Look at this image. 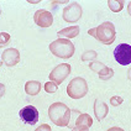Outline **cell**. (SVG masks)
I'll return each instance as SVG.
<instances>
[{
	"mask_svg": "<svg viewBox=\"0 0 131 131\" xmlns=\"http://www.w3.org/2000/svg\"><path fill=\"white\" fill-rule=\"evenodd\" d=\"M1 64H3V62H0V67H1Z\"/></svg>",
	"mask_w": 131,
	"mask_h": 131,
	"instance_id": "obj_28",
	"label": "cell"
},
{
	"mask_svg": "<svg viewBox=\"0 0 131 131\" xmlns=\"http://www.w3.org/2000/svg\"><path fill=\"white\" fill-rule=\"evenodd\" d=\"M127 77H129V79L131 80V68L129 69V72H127Z\"/></svg>",
	"mask_w": 131,
	"mask_h": 131,
	"instance_id": "obj_27",
	"label": "cell"
},
{
	"mask_svg": "<svg viewBox=\"0 0 131 131\" xmlns=\"http://www.w3.org/2000/svg\"><path fill=\"white\" fill-rule=\"evenodd\" d=\"M45 90H46V93H50V94H53V93H56L57 90H58V85L56 84V83H53V82H47V83H45Z\"/></svg>",
	"mask_w": 131,
	"mask_h": 131,
	"instance_id": "obj_17",
	"label": "cell"
},
{
	"mask_svg": "<svg viewBox=\"0 0 131 131\" xmlns=\"http://www.w3.org/2000/svg\"><path fill=\"white\" fill-rule=\"evenodd\" d=\"M41 90V83L38 80H29L25 84V92L29 95H37Z\"/></svg>",
	"mask_w": 131,
	"mask_h": 131,
	"instance_id": "obj_14",
	"label": "cell"
},
{
	"mask_svg": "<svg viewBox=\"0 0 131 131\" xmlns=\"http://www.w3.org/2000/svg\"><path fill=\"white\" fill-rule=\"evenodd\" d=\"M114 58L119 64L127 66L131 63V46L127 43H120L114 50Z\"/></svg>",
	"mask_w": 131,
	"mask_h": 131,
	"instance_id": "obj_6",
	"label": "cell"
},
{
	"mask_svg": "<svg viewBox=\"0 0 131 131\" xmlns=\"http://www.w3.org/2000/svg\"><path fill=\"white\" fill-rule=\"evenodd\" d=\"M19 115H20V119L26 124L35 125L38 121V110L34 105H26L25 108H22Z\"/></svg>",
	"mask_w": 131,
	"mask_h": 131,
	"instance_id": "obj_9",
	"label": "cell"
},
{
	"mask_svg": "<svg viewBox=\"0 0 131 131\" xmlns=\"http://www.w3.org/2000/svg\"><path fill=\"white\" fill-rule=\"evenodd\" d=\"M88 93V83L82 77L73 78L67 85V94L72 99H82Z\"/></svg>",
	"mask_w": 131,
	"mask_h": 131,
	"instance_id": "obj_3",
	"label": "cell"
},
{
	"mask_svg": "<svg viewBox=\"0 0 131 131\" xmlns=\"http://www.w3.org/2000/svg\"><path fill=\"white\" fill-rule=\"evenodd\" d=\"M35 131H52V130H51V126H50V125L42 124V125H40Z\"/></svg>",
	"mask_w": 131,
	"mask_h": 131,
	"instance_id": "obj_22",
	"label": "cell"
},
{
	"mask_svg": "<svg viewBox=\"0 0 131 131\" xmlns=\"http://www.w3.org/2000/svg\"><path fill=\"white\" fill-rule=\"evenodd\" d=\"M124 103V99L121 98V96H111L110 98V104L111 105H114V106H119V105H121Z\"/></svg>",
	"mask_w": 131,
	"mask_h": 131,
	"instance_id": "obj_20",
	"label": "cell"
},
{
	"mask_svg": "<svg viewBox=\"0 0 131 131\" xmlns=\"http://www.w3.org/2000/svg\"><path fill=\"white\" fill-rule=\"evenodd\" d=\"M34 21L40 27H50L53 24V15L47 10L40 9L34 15Z\"/></svg>",
	"mask_w": 131,
	"mask_h": 131,
	"instance_id": "obj_10",
	"label": "cell"
},
{
	"mask_svg": "<svg viewBox=\"0 0 131 131\" xmlns=\"http://www.w3.org/2000/svg\"><path fill=\"white\" fill-rule=\"evenodd\" d=\"M50 51L59 58H71L74 54V45L67 38H58L50 43Z\"/></svg>",
	"mask_w": 131,
	"mask_h": 131,
	"instance_id": "obj_2",
	"label": "cell"
},
{
	"mask_svg": "<svg viewBox=\"0 0 131 131\" xmlns=\"http://www.w3.org/2000/svg\"><path fill=\"white\" fill-rule=\"evenodd\" d=\"M106 131H125V130L121 129V127H116V126H115V127H110L109 130H106Z\"/></svg>",
	"mask_w": 131,
	"mask_h": 131,
	"instance_id": "obj_25",
	"label": "cell"
},
{
	"mask_svg": "<svg viewBox=\"0 0 131 131\" xmlns=\"http://www.w3.org/2000/svg\"><path fill=\"white\" fill-rule=\"evenodd\" d=\"M5 90H6L5 84H4V83H0V98H1V96H4V94H5Z\"/></svg>",
	"mask_w": 131,
	"mask_h": 131,
	"instance_id": "obj_23",
	"label": "cell"
},
{
	"mask_svg": "<svg viewBox=\"0 0 131 131\" xmlns=\"http://www.w3.org/2000/svg\"><path fill=\"white\" fill-rule=\"evenodd\" d=\"M1 59L7 67H14L20 62V52L16 48H7L1 53Z\"/></svg>",
	"mask_w": 131,
	"mask_h": 131,
	"instance_id": "obj_11",
	"label": "cell"
},
{
	"mask_svg": "<svg viewBox=\"0 0 131 131\" xmlns=\"http://www.w3.org/2000/svg\"><path fill=\"white\" fill-rule=\"evenodd\" d=\"M71 115H72V110L69 109L64 103L56 102V103H53V104H51L50 108H48L50 120L54 125L61 126V127L69 126Z\"/></svg>",
	"mask_w": 131,
	"mask_h": 131,
	"instance_id": "obj_1",
	"label": "cell"
},
{
	"mask_svg": "<svg viewBox=\"0 0 131 131\" xmlns=\"http://www.w3.org/2000/svg\"><path fill=\"white\" fill-rule=\"evenodd\" d=\"M125 1L124 0H108V6L111 11L114 13H119L123 10Z\"/></svg>",
	"mask_w": 131,
	"mask_h": 131,
	"instance_id": "obj_16",
	"label": "cell"
},
{
	"mask_svg": "<svg viewBox=\"0 0 131 131\" xmlns=\"http://www.w3.org/2000/svg\"><path fill=\"white\" fill-rule=\"evenodd\" d=\"M127 13H129V15L131 16V1L127 4Z\"/></svg>",
	"mask_w": 131,
	"mask_h": 131,
	"instance_id": "obj_26",
	"label": "cell"
},
{
	"mask_svg": "<svg viewBox=\"0 0 131 131\" xmlns=\"http://www.w3.org/2000/svg\"><path fill=\"white\" fill-rule=\"evenodd\" d=\"M75 125H85L88 127H90L93 125V119L90 117V115L88 114H79V116L75 119ZM74 125V126H75Z\"/></svg>",
	"mask_w": 131,
	"mask_h": 131,
	"instance_id": "obj_15",
	"label": "cell"
},
{
	"mask_svg": "<svg viewBox=\"0 0 131 131\" xmlns=\"http://www.w3.org/2000/svg\"><path fill=\"white\" fill-rule=\"evenodd\" d=\"M109 113V108L105 103L100 100V99H95L94 102V114L98 121H102L104 117L108 115Z\"/></svg>",
	"mask_w": 131,
	"mask_h": 131,
	"instance_id": "obj_12",
	"label": "cell"
},
{
	"mask_svg": "<svg viewBox=\"0 0 131 131\" xmlns=\"http://www.w3.org/2000/svg\"><path fill=\"white\" fill-rule=\"evenodd\" d=\"M10 41V35L7 32H0V48L5 47Z\"/></svg>",
	"mask_w": 131,
	"mask_h": 131,
	"instance_id": "obj_19",
	"label": "cell"
},
{
	"mask_svg": "<svg viewBox=\"0 0 131 131\" xmlns=\"http://www.w3.org/2000/svg\"><path fill=\"white\" fill-rule=\"evenodd\" d=\"M116 37V31L114 24L110 21L103 22L96 27V36L95 38L98 41H100L104 45H111L115 41Z\"/></svg>",
	"mask_w": 131,
	"mask_h": 131,
	"instance_id": "obj_4",
	"label": "cell"
},
{
	"mask_svg": "<svg viewBox=\"0 0 131 131\" xmlns=\"http://www.w3.org/2000/svg\"><path fill=\"white\" fill-rule=\"evenodd\" d=\"M82 14H83V10H82V6H80L78 3L73 1L68 6L64 7L63 10V14H62V17L66 22H69V24H74L79 20L82 17Z\"/></svg>",
	"mask_w": 131,
	"mask_h": 131,
	"instance_id": "obj_5",
	"label": "cell"
},
{
	"mask_svg": "<svg viewBox=\"0 0 131 131\" xmlns=\"http://www.w3.org/2000/svg\"><path fill=\"white\" fill-rule=\"evenodd\" d=\"M0 14H1V10H0Z\"/></svg>",
	"mask_w": 131,
	"mask_h": 131,
	"instance_id": "obj_29",
	"label": "cell"
},
{
	"mask_svg": "<svg viewBox=\"0 0 131 131\" xmlns=\"http://www.w3.org/2000/svg\"><path fill=\"white\" fill-rule=\"evenodd\" d=\"M98 57V53L95 51H85L82 54V61H95V58Z\"/></svg>",
	"mask_w": 131,
	"mask_h": 131,
	"instance_id": "obj_18",
	"label": "cell"
},
{
	"mask_svg": "<svg viewBox=\"0 0 131 131\" xmlns=\"http://www.w3.org/2000/svg\"><path fill=\"white\" fill-rule=\"evenodd\" d=\"M69 73H71V64L61 63V64L56 66L52 69V72L50 73V80L58 85V84L64 82V79L69 75Z\"/></svg>",
	"mask_w": 131,
	"mask_h": 131,
	"instance_id": "obj_7",
	"label": "cell"
},
{
	"mask_svg": "<svg viewBox=\"0 0 131 131\" xmlns=\"http://www.w3.org/2000/svg\"><path fill=\"white\" fill-rule=\"evenodd\" d=\"M79 35V26L78 25H74V26H69V27H66L63 30H59L57 32V36L59 38H74Z\"/></svg>",
	"mask_w": 131,
	"mask_h": 131,
	"instance_id": "obj_13",
	"label": "cell"
},
{
	"mask_svg": "<svg viewBox=\"0 0 131 131\" xmlns=\"http://www.w3.org/2000/svg\"><path fill=\"white\" fill-rule=\"evenodd\" d=\"M89 68L93 72L98 73L99 78L102 80H109L114 75V69L113 68L106 67L105 64H103L102 62H98V61H93L92 63H89Z\"/></svg>",
	"mask_w": 131,
	"mask_h": 131,
	"instance_id": "obj_8",
	"label": "cell"
},
{
	"mask_svg": "<svg viewBox=\"0 0 131 131\" xmlns=\"http://www.w3.org/2000/svg\"><path fill=\"white\" fill-rule=\"evenodd\" d=\"M71 131H89V127L85 125H75Z\"/></svg>",
	"mask_w": 131,
	"mask_h": 131,
	"instance_id": "obj_21",
	"label": "cell"
},
{
	"mask_svg": "<svg viewBox=\"0 0 131 131\" xmlns=\"http://www.w3.org/2000/svg\"><path fill=\"white\" fill-rule=\"evenodd\" d=\"M88 34L90 35L92 37H95L96 36V27H93V29H90L89 31H88Z\"/></svg>",
	"mask_w": 131,
	"mask_h": 131,
	"instance_id": "obj_24",
	"label": "cell"
}]
</instances>
